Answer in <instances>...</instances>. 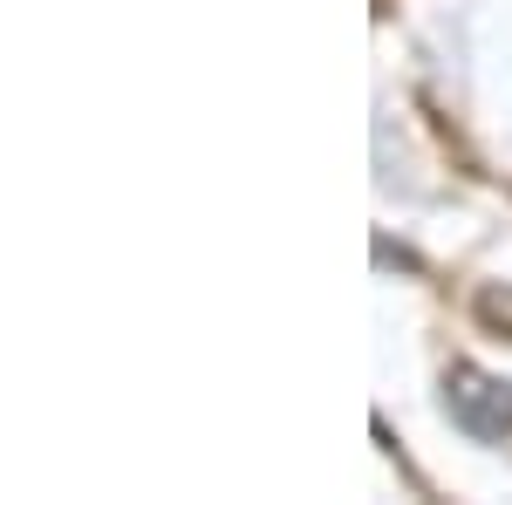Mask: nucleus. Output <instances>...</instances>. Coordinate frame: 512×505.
I'll use <instances>...</instances> for the list:
<instances>
[{"mask_svg": "<svg viewBox=\"0 0 512 505\" xmlns=\"http://www.w3.org/2000/svg\"><path fill=\"white\" fill-rule=\"evenodd\" d=\"M444 403H451V424L478 437V444H492V437H506L512 430V383L499 376H485V369H451L444 376Z\"/></svg>", "mask_w": 512, "mask_h": 505, "instance_id": "nucleus-1", "label": "nucleus"}]
</instances>
